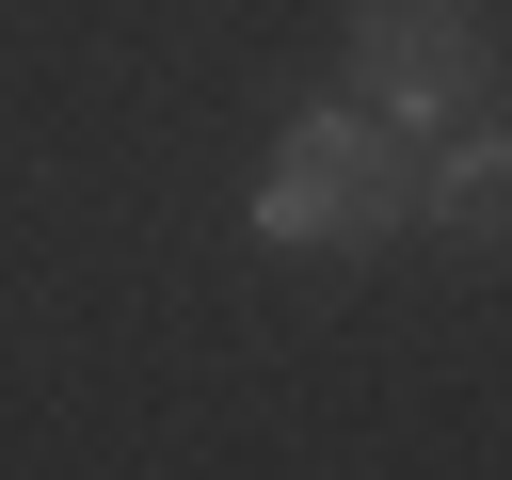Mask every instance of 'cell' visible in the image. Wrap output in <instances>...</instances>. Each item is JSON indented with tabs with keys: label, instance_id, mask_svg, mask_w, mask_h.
Segmentation results:
<instances>
[{
	"label": "cell",
	"instance_id": "6da1fadb",
	"mask_svg": "<svg viewBox=\"0 0 512 480\" xmlns=\"http://www.w3.org/2000/svg\"><path fill=\"white\" fill-rule=\"evenodd\" d=\"M400 192H416V160H400L384 112H304L256 176V240H384Z\"/></svg>",
	"mask_w": 512,
	"mask_h": 480
},
{
	"label": "cell",
	"instance_id": "7a4b0ae2",
	"mask_svg": "<svg viewBox=\"0 0 512 480\" xmlns=\"http://www.w3.org/2000/svg\"><path fill=\"white\" fill-rule=\"evenodd\" d=\"M480 96H496V32L464 0H368L352 16V112L432 128V112H480Z\"/></svg>",
	"mask_w": 512,
	"mask_h": 480
},
{
	"label": "cell",
	"instance_id": "3957f363",
	"mask_svg": "<svg viewBox=\"0 0 512 480\" xmlns=\"http://www.w3.org/2000/svg\"><path fill=\"white\" fill-rule=\"evenodd\" d=\"M432 224H448L464 256H512V144H464V160L432 176Z\"/></svg>",
	"mask_w": 512,
	"mask_h": 480
}]
</instances>
